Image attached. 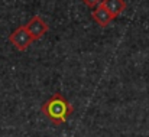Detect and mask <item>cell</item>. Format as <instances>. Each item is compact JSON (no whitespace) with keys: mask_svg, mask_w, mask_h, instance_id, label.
<instances>
[{"mask_svg":"<svg viewBox=\"0 0 149 137\" xmlns=\"http://www.w3.org/2000/svg\"><path fill=\"white\" fill-rule=\"evenodd\" d=\"M26 30L29 32V35L32 36L33 41H39L41 38H44V35L49 30V26L48 23L39 16V15H35L26 25H25Z\"/></svg>","mask_w":149,"mask_h":137,"instance_id":"cell-3","label":"cell"},{"mask_svg":"<svg viewBox=\"0 0 149 137\" xmlns=\"http://www.w3.org/2000/svg\"><path fill=\"white\" fill-rule=\"evenodd\" d=\"M101 4L111 13V16L114 19L126 10V1L125 0H101Z\"/></svg>","mask_w":149,"mask_h":137,"instance_id":"cell-5","label":"cell"},{"mask_svg":"<svg viewBox=\"0 0 149 137\" xmlns=\"http://www.w3.org/2000/svg\"><path fill=\"white\" fill-rule=\"evenodd\" d=\"M91 17H93V20H94L99 26H101V28H106L107 25H110L111 20H114V17L111 16V13H110L101 3H100L96 9H93Z\"/></svg>","mask_w":149,"mask_h":137,"instance_id":"cell-4","label":"cell"},{"mask_svg":"<svg viewBox=\"0 0 149 137\" xmlns=\"http://www.w3.org/2000/svg\"><path fill=\"white\" fill-rule=\"evenodd\" d=\"M9 42L15 46L17 51L23 52V51H26V49L31 46V44L35 42V41L32 39V36L29 35V32L26 30L25 26H17V28L9 35Z\"/></svg>","mask_w":149,"mask_h":137,"instance_id":"cell-2","label":"cell"},{"mask_svg":"<svg viewBox=\"0 0 149 137\" xmlns=\"http://www.w3.org/2000/svg\"><path fill=\"white\" fill-rule=\"evenodd\" d=\"M83 3H84L87 7H90V9H96L100 3H101V0H83Z\"/></svg>","mask_w":149,"mask_h":137,"instance_id":"cell-6","label":"cell"},{"mask_svg":"<svg viewBox=\"0 0 149 137\" xmlns=\"http://www.w3.org/2000/svg\"><path fill=\"white\" fill-rule=\"evenodd\" d=\"M41 111L52 124L61 126L68 121V118L74 113V107L61 92H55L41 105Z\"/></svg>","mask_w":149,"mask_h":137,"instance_id":"cell-1","label":"cell"}]
</instances>
